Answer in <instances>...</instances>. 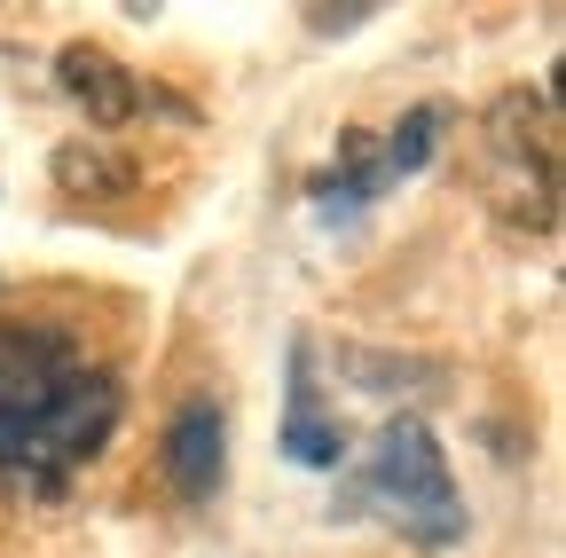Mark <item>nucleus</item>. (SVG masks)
Segmentation results:
<instances>
[{
  "label": "nucleus",
  "mask_w": 566,
  "mask_h": 558,
  "mask_svg": "<svg viewBox=\"0 0 566 558\" xmlns=\"http://www.w3.org/2000/svg\"><path fill=\"white\" fill-rule=\"evenodd\" d=\"M118 433V378L48 323H0V487L63 496Z\"/></svg>",
  "instance_id": "f257e3e1"
},
{
  "label": "nucleus",
  "mask_w": 566,
  "mask_h": 558,
  "mask_svg": "<svg viewBox=\"0 0 566 558\" xmlns=\"http://www.w3.org/2000/svg\"><path fill=\"white\" fill-rule=\"evenodd\" d=\"M480 189L512 229H558V103L543 95H495L488 103V150H480Z\"/></svg>",
  "instance_id": "f03ea898"
},
{
  "label": "nucleus",
  "mask_w": 566,
  "mask_h": 558,
  "mask_svg": "<svg viewBox=\"0 0 566 558\" xmlns=\"http://www.w3.org/2000/svg\"><path fill=\"white\" fill-rule=\"evenodd\" d=\"M363 487L394 512V527L417 535V543H457V535H464V504H457L449 456H441V441L424 433L417 417H394V425L378 433Z\"/></svg>",
  "instance_id": "7ed1b4c3"
},
{
  "label": "nucleus",
  "mask_w": 566,
  "mask_h": 558,
  "mask_svg": "<svg viewBox=\"0 0 566 558\" xmlns=\"http://www.w3.org/2000/svg\"><path fill=\"white\" fill-rule=\"evenodd\" d=\"M229 472V425L221 401H181V417L166 425V480L181 504H212V487Z\"/></svg>",
  "instance_id": "20e7f679"
},
{
  "label": "nucleus",
  "mask_w": 566,
  "mask_h": 558,
  "mask_svg": "<svg viewBox=\"0 0 566 558\" xmlns=\"http://www.w3.org/2000/svg\"><path fill=\"white\" fill-rule=\"evenodd\" d=\"M55 72H63V87H71V95L87 103V118H95V126H126V118L142 110L134 72H126V63H111L103 48H63Z\"/></svg>",
  "instance_id": "39448f33"
},
{
  "label": "nucleus",
  "mask_w": 566,
  "mask_h": 558,
  "mask_svg": "<svg viewBox=\"0 0 566 558\" xmlns=\"http://www.w3.org/2000/svg\"><path fill=\"white\" fill-rule=\"evenodd\" d=\"M283 456H300L315 472H331L346 456V433L323 417L315 401V362H307V346H292V409H283Z\"/></svg>",
  "instance_id": "423d86ee"
},
{
  "label": "nucleus",
  "mask_w": 566,
  "mask_h": 558,
  "mask_svg": "<svg viewBox=\"0 0 566 558\" xmlns=\"http://www.w3.org/2000/svg\"><path fill=\"white\" fill-rule=\"evenodd\" d=\"M378 189H386L378 143H370V134H346V143H338V166L315 181V197H338V204H370Z\"/></svg>",
  "instance_id": "0eeeda50"
},
{
  "label": "nucleus",
  "mask_w": 566,
  "mask_h": 558,
  "mask_svg": "<svg viewBox=\"0 0 566 558\" xmlns=\"http://www.w3.org/2000/svg\"><path fill=\"white\" fill-rule=\"evenodd\" d=\"M441 126H449V110L441 103H417L401 126H394V143L378 150V166H386V181H401V173H417L424 158H433V143H441Z\"/></svg>",
  "instance_id": "6e6552de"
},
{
  "label": "nucleus",
  "mask_w": 566,
  "mask_h": 558,
  "mask_svg": "<svg viewBox=\"0 0 566 558\" xmlns=\"http://www.w3.org/2000/svg\"><path fill=\"white\" fill-rule=\"evenodd\" d=\"M55 181H63L71 197H80V189H87V197H118L134 173H126V158H111V150H95V143H87V150L63 143V150H55Z\"/></svg>",
  "instance_id": "1a4fd4ad"
},
{
  "label": "nucleus",
  "mask_w": 566,
  "mask_h": 558,
  "mask_svg": "<svg viewBox=\"0 0 566 558\" xmlns=\"http://www.w3.org/2000/svg\"><path fill=\"white\" fill-rule=\"evenodd\" d=\"M363 17H378L370 0H346V9H307V24H315V32H354Z\"/></svg>",
  "instance_id": "9d476101"
},
{
  "label": "nucleus",
  "mask_w": 566,
  "mask_h": 558,
  "mask_svg": "<svg viewBox=\"0 0 566 558\" xmlns=\"http://www.w3.org/2000/svg\"><path fill=\"white\" fill-rule=\"evenodd\" d=\"M346 370H354V378H394V362H370V355H354ZM401 378H433V362H409Z\"/></svg>",
  "instance_id": "9b49d317"
}]
</instances>
